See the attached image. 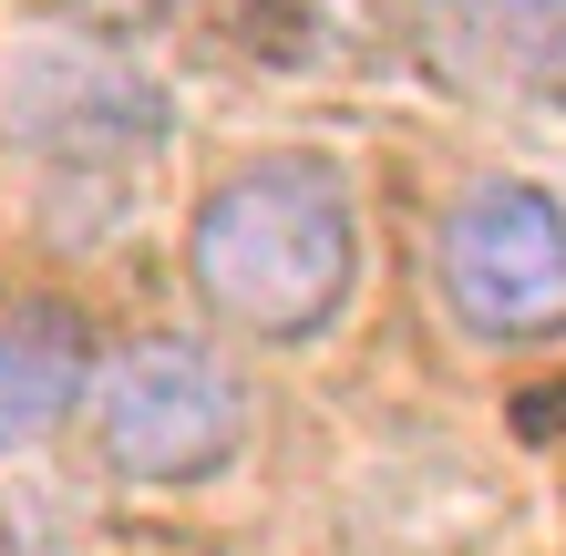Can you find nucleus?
I'll list each match as a JSON object with an SVG mask.
<instances>
[{"mask_svg": "<svg viewBox=\"0 0 566 556\" xmlns=\"http://www.w3.org/2000/svg\"><path fill=\"white\" fill-rule=\"evenodd\" d=\"M83 412H93V453L124 484H207L248 433L227 361H207L196 340H135L124 361L83 381Z\"/></svg>", "mask_w": 566, "mask_h": 556, "instance_id": "nucleus-3", "label": "nucleus"}, {"mask_svg": "<svg viewBox=\"0 0 566 556\" xmlns=\"http://www.w3.org/2000/svg\"><path fill=\"white\" fill-rule=\"evenodd\" d=\"M412 62L484 114H566V0H412Z\"/></svg>", "mask_w": 566, "mask_h": 556, "instance_id": "nucleus-4", "label": "nucleus"}, {"mask_svg": "<svg viewBox=\"0 0 566 556\" xmlns=\"http://www.w3.org/2000/svg\"><path fill=\"white\" fill-rule=\"evenodd\" d=\"M186 279L227 331L310 340L360 289V207L329 155H258L186 227Z\"/></svg>", "mask_w": 566, "mask_h": 556, "instance_id": "nucleus-1", "label": "nucleus"}, {"mask_svg": "<svg viewBox=\"0 0 566 556\" xmlns=\"http://www.w3.org/2000/svg\"><path fill=\"white\" fill-rule=\"evenodd\" d=\"M73 11H93V21H165V11H186V0H73Z\"/></svg>", "mask_w": 566, "mask_h": 556, "instance_id": "nucleus-6", "label": "nucleus"}, {"mask_svg": "<svg viewBox=\"0 0 566 556\" xmlns=\"http://www.w3.org/2000/svg\"><path fill=\"white\" fill-rule=\"evenodd\" d=\"M432 289L494 350L566 340V207L525 176L463 186L432 227Z\"/></svg>", "mask_w": 566, "mask_h": 556, "instance_id": "nucleus-2", "label": "nucleus"}, {"mask_svg": "<svg viewBox=\"0 0 566 556\" xmlns=\"http://www.w3.org/2000/svg\"><path fill=\"white\" fill-rule=\"evenodd\" d=\"M83 381H93V350L73 319L31 310V319H0V453L42 443L52 422L83 412Z\"/></svg>", "mask_w": 566, "mask_h": 556, "instance_id": "nucleus-5", "label": "nucleus"}]
</instances>
